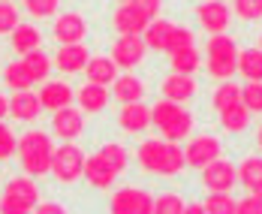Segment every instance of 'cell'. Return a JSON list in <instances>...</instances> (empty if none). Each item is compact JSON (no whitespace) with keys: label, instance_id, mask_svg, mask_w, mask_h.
<instances>
[{"label":"cell","instance_id":"cell-53","mask_svg":"<svg viewBox=\"0 0 262 214\" xmlns=\"http://www.w3.org/2000/svg\"><path fill=\"white\" fill-rule=\"evenodd\" d=\"M121 3H130V0H121Z\"/></svg>","mask_w":262,"mask_h":214},{"label":"cell","instance_id":"cell-29","mask_svg":"<svg viewBox=\"0 0 262 214\" xmlns=\"http://www.w3.org/2000/svg\"><path fill=\"white\" fill-rule=\"evenodd\" d=\"M172 57V73H184V76H193L196 70H199V63H202V57L196 52V46H190V49H181V52L169 54Z\"/></svg>","mask_w":262,"mask_h":214},{"label":"cell","instance_id":"cell-10","mask_svg":"<svg viewBox=\"0 0 262 214\" xmlns=\"http://www.w3.org/2000/svg\"><path fill=\"white\" fill-rule=\"evenodd\" d=\"M52 130L57 139H67V142H73V139H79L81 130H84V115H81L79 109L73 106H63L54 112L52 118Z\"/></svg>","mask_w":262,"mask_h":214},{"label":"cell","instance_id":"cell-6","mask_svg":"<svg viewBox=\"0 0 262 214\" xmlns=\"http://www.w3.org/2000/svg\"><path fill=\"white\" fill-rule=\"evenodd\" d=\"M238 181V172L235 166L223 157L211 160L208 166H202V187H208L211 193H232Z\"/></svg>","mask_w":262,"mask_h":214},{"label":"cell","instance_id":"cell-37","mask_svg":"<svg viewBox=\"0 0 262 214\" xmlns=\"http://www.w3.org/2000/svg\"><path fill=\"white\" fill-rule=\"evenodd\" d=\"M205 211L208 214H235L232 193H211L208 199H205Z\"/></svg>","mask_w":262,"mask_h":214},{"label":"cell","instance_id":"cell-18","mask_svg":"<svg viewBox=\"0 0 262 214\" xmlns=\"http://www.w3.org/2000/svg\"><path fill=\"white\" fill-rule=\"evenodd\" d=\"M88 49L81 46V42H73V46H60L57 54H54V67L60 70V73H79L84 70V63H88Z\"/></svg>","mask_w":262,"mask_h":214},{"label":"cell","instance_id":"cell-3","mask_svg":"<svg viewBox=\"0 0 262 214\" xmlns=\"http://www.w3.org/2000/svg\"><path fill=\"white\" fill-rule=\"evenodd\" d=\"M208 76L217 81H229L238 67V46L229 33H211L208 39Z\"/></svg>","mask_w":262,"mask_h":214},{"label":"cell","instance_id":"cell-45","mask_svg":"<svg viewBox=\"0 0 262 214\" xmlns=\"http://www.w3.org/2000/svg\"><path fill=\"white\" fill-rule=\"evenodd\" d=\"M235 214H262V205L256 202V196L250 193V196H244V199L235 202Z\"/></svg>","mask_w":262,"mask_h":214},{"label":"cell","instance_id":"cell-40","mask_svg":"<svg viewBox=\"0 0 262 214\" xmlns=\"http://www.w3.org/2000/svg\"><path fill=\"white\" fill-rule=\"evenodd\" d=\"M15 148H18V136L0 121V160H9L15 154Z\"/></svg>","mask_w":262,"mask_h":214},{"label":"cell","instance_id":"cell-25","mask_svg":"<svg viewBox=\"0 0 262 214\" xmlns=\"http://www.w3.org/2000/svg\"><path fill=\"white\" fill-rule=\"evenodd\" d=\"M172 22H166V18H154L151 25L145 27V33H142V39H145V46L148 49H154V52H166V39H169V33H172Z\"/></svg>","mask_w":262,"mask_h":214},{"label":"cell","instance_id":"cell-22","mask_svg":"<svg viewBox=\"0 0 262 214\" xmlns=\"http://www.w3.org/2000/svg\"><path fill=\"white\" fill-rule=\"evenodd\" d=\"M76 100H79L81 112H103L105 106H108V88H103V84H81L79 94H76Z\"/></svg>","mask_w":262,"mask_h":214},{"label":"cell","instance_id":"cell-43","mask_svg":"<svg viewBox=\"0 0 262 214\" xmlns=\"http://www.w3.org/2000/svg\"><path fill=\"white\" fill-rule=\"evenodd\" d=\"M33 208H27L25 202H18V199H12V196H0V214H30Z\"/></svg>","mask_w":262,"mask_h":214},{"label":"cell","instance_id":"cell-19","mask_svg":"<svg viewBox=\"0 0 262 214\" xmlns=\"http://www.w3.org/2000/svg\"><path fill=\"white\" fill-rule=\"evenodd\" d=\"M112 97L118 103H136V100L145 97V81L139 76H133V73H124V76H118L112 81Z\"/></svg>","mask_w":262,"mask_h":214},{"label":"cell","instance_id":"cell-31","mask_svg":"<svg viewBox=\"0 0 262 214\" xmlns=\"http://www.w3.org/2000/svg\"><path fill=\"white\" fill-rule=\"evenodd\" d=\"M193 133V115L190 112H184L178 118H172L166 127H163V139H169V142H181V139H187V136Z\"/></svg>","mask_w":262,"mask_h":214},{"label":"cell","instance_id":"cell-17","mask_svg":"<svg viewBox=\"0 0 262 214\" xmlns=\"http://www.w3.org/2000/svg\"><path fill=\"white\" fill-rule=\"evenodd\" d=\"M163 97L172 100V103H187L196 97V79L193 76H184V73H172L163 81Z\"/></svg>","mask_w":262,"mask_h":214},{"label":"cell","instance_id":"cell-26","mask_svg":"<svg viewBox=\"0 0 262 214\" xmlns=\"http://www.w3.org/2000/svg\"><path fill=\"white\" fill-rule=\"evenodd\" d=\"M25 60V70H27V76L33 81H46L49 79V73H52V57L42 52V49H36V52H27V54H21Z\"/></svg>","mask_w":262,"mask_h":214},{"label":"cell","instance_id":"cell-36","mask_svg":"<svg viewBox=\"0 0 262 214\" xmlns=\"http://www.w3.org/2000/svg\"><path fill=\"white\" fill-rule=\"evenodd\" d=\"M241 103L247 106L250 115L262 112V81H247V84L241 88Z\"/></svg>","mask_w":262,"mask_h":214},{"label":"cell","instance_id":"cell-35","mask_svg":"<svg viewBox=\"0 0 262 214\" xmlns=\"http://www.w3.org/2000/svg\"><path fill=\"white\" fill-rule=\"evenodd\" d=\"M184 205L187 202L175 190H166V193H160L157 199H154V214H184Z\"/></svg>","mask_w":262,"mask_h":214},{"label":"cell","instance_id":"cell-13","mask_svg":"<svg viewBox=\"0 0 262 214\" xmlns=\"http://www.w3.org/2000/svg\"><path fill=\"white\" fill-rule=\"evenodd\" d=\"M112 25H115V30L121 33V36H142L145 33V27L151 25L136 6H130V3H121V9L112 15Z\"/></svg>","mask_w":262,"mask_h":214},{"label":"cell","instance_id":"cell-34","mask_svg":"<svg viewBox=\"0 0 262 214\" xmlns=\"http://www.w3.org/2000/svg\"><path fill=\"white\" fill-rule=\"evenodd\" d=\"M100 154H103V160L121 175L124 169H127V163H130V154H127V148L124 145H118V142H105L103 148H100Z\"/></svg>","mask_w":262,"mask_h":214},{"label":"cell","instance_id":"cell-20","mask_svg":"<svg viewBox=\"0 0 262 214\" xmlns=\"http://www.w3.org/2000/svg\"><path fill=\"white\" fill-rule=\"evenodd\" d=\"M6 196H12V199H18V202H25L27 208H36L39 205V187L33 184V178L30 175H21V178H9L6 181V187H3Z\"/></svg>","mask_w":262,"mask_h":214},{"label":"cell","instance_id":"cell-24","mask_svg":"<svg viewBox=\"0 0 262 214\" xmlns=\"http://www.w3.org/2000/svg\"><path fill=\"white\" fill-rule=\"evenodd\" d=\"M235 73H241L247 81H262V49H241Z\"/></svg>","mask_w":262,"mask_h":214},{"label":"cell","instance_id":"cell-42","mask_svg":"<svg viewBox=\"0 0 262 214\" xmlns=\"http://www.w3.org/2000/svg\"><path fill=\"white\" fill-rule=\"evenodd\" d=\"M18 27V9L12 3H0V33H12Z\"/></svg>","mask_w":262,"mask_h":214},{"label":"cell","instance_id":"cell-8","mask_svg":"<svg viewBox=\"0 0 262 214\" xmlns=\"http://www.w3.org/2000/svg\"><path fill=\"white\" fill-rule=\"evenodd\" d=\"M220 151H223V145H220L217 136H193L190 145H187V151H184V160H187V166L202 169V166H208L211 160H217Z\"/></svg>","mask_w":262,"mask_h":214},{"label":"cell","instance_id":"cell-50","mask_svg":"<svg viewBox=\"0 0 262 214\" xmlns=\"http://www.w3.org/2000/svg\"><path fill=\"white\" fill-rule=\"evenodd\" d=\"M256 145H259V151H262V127H259V133H256Z\"/></svg>","mask_w":262,"mask_h":214},{"label":"cell","instance_id":"cell-15","mask_svg":"<svg viewBox=\"0 0 262 214\" xmlns=\"http://www.w3.org/2000/svg\"><path fill=\"white\" fill-rule=\"evenodd\" d=\"M42 112V103H39V94L33 91H15L12 100H9V115L15 121H36Z\"/></svg>","mask_w":262,"mask_h":214},{"label":"cell","instance_id":"cell-11","mask_svg":"<svg viewBox=\"0 0 262 214\" xmlns=\"http://www.w3.org/2000/svg\"><path fill=\"white\" fill-rule=\"evenodd\" d=\"M88 36V22L81 18L79 12H63L57 22H54V39L60 46H73V42H81Z\"/></svg>","mask_w":262,"mask_h":214},{"label":"cell","instance_id":"cell-51","mask_svg":"<svg viewBox=\"0 0 262 214\" xmlns=\"http://www.w3.org/2000/svg\"><path fill=\"white\" fill-rule=\"evenodd\" d=\"M259 49H262V36H259Z\"/></svg>","mask_w":262,"mask_h":214},{"label":"cell","instance_id":"cell-28","mask_svg":"<svg viewBox=\"0 0 262 214\" xmlns=\"http://www.w3.org/2000/svg\"><path fill=\"white\" fill-rule=\"evenodd\" d=\"M220 124H223L226 133H241V130H247V124H250V112H247L244 103H235V106H229V109L220 112Z\"/></svg>","mask_w":262,"mask_h":214},{"label":"cell","instance_id":"cell-39","mask_svg":"<svg viewBox=\"0 0 262 214\" xmlns=\"http://www.w3.org/2000/svg\"><path fill=\"white\" fill-rule=\"evenodd\" d=\"M232 9H235V15L241 22H256V18H262V0H235Z\"/></svg>","mask_w":262,"mask_h":214},{"label":"cell","instance_id":"cell-32","mask_svg":"<svg viewBox=\"0 0 262 214\" xmlns=\"http://www.w3.org/2000/svg\"><path fill=\"white\" fill-rule=\"evenodd\" d=\"M3 84H6V88H12V91H30L33 79L27 76L25 63L18 60V63H6V70H3Z\"/></svg>","mask_w":262,"mask_h":214},{"label":"cell","instance_id":"cell-27","mask_svg":"<svg viewBox=\"0 0 262 214\" xmlns=\"http://www.w3.org/2000/svg\"><path fill=\"white\" fill-rule=\"evenodd\" d=\"M238 172V181L244 184V190H253L262 187V157H244L241 166H235Z\"/></svg>","mask_w":262,"mask_h":214},{"label":"cell","instance_id":"cell-49","mask_svg":"<svg viewBox=\"0 0 262 214\" xmlns=\"http://www.w3.org/2000/svg\"><path fill=\"white\" fill-rule=\"evenodd\" d=\"M253 196H256V202L262 205V187H256V190H253Z\"/></svg>","mask_w":262,"mask_h":214},{"label":"cell","instance_id":"cell-47","mask_svg":"<svg viewBox=\"0 0 262 214\" xmlns=\"http://www.w3.org/2000/svg\"><path fill=\"white\" fill-rule=\"evenodd\" d=\"M184 214H208V211H205L202 202H190V205H184Z\"/></svg>","mask_w":262,"mask_h":214},{"label":"cell","instance_id":"cell-48","mask_svg":"<svg viewBox=\"0 0 262 214\" xmlns=\"http://www.w3.org/2000/svg\"><path fill=\"white\" fill-rule=\"evenodd\" d=\"M6 115H9V100H6V97L0 94V121H3Z\"/></svg>","mask_w":262,"mask_h":214},{"label":"cell","instance_id":"cell-2","mask_svg":"<svg viewBox=\"0 0 262 214\" xmlns=\"http://www.w3.org/2000/svg\"><path fill=\"white\" fill-rule=\"evenodd\" d=\"M18 160H21V169L27 175L39 178L46 172H52V154H54V145L49 133L42 130H27L25 136H18Z\"/></svg>","mask_w":262,"mask_h":214},{"label":"cell","instance_id":"cell-4","mask_svg":"<svg viewBox=\"0 0 262 214\" xmlns=\"http://www.w3.org/2000/svg\"><path fill=\"white\" fill-rule=\"evenodd\" d=\"M81 172H84V154H81L79 145L67 142V145L54 148V154H52V175H54V181H57V184H73V181H79Z\"/></svg>","mask_w":262,"mask_h":214},{"label":"cell","instance_id":"cell-52","mask_svg":"<svg viewBox=\"0 0 262 214\" xmlns=\"http://www.w3.org/2000/svg\"><path fill=\"white\" fill-rule=\"evenodd\" d=\"M0 3H9V0H0Z\"/></svg>","mask_w":262,"mask_h":214},{"label":"cell","instance_id":"cell-46","mask_svg":"<svg viewBox=\"0 0 262 214\" xmlns=\"http://www.w3.org/2000/svg\"><path fill=\"white\" fill-rule=\"evenodd\" d=\"M33 214H67V208H63L60 202H39V205L33 208Z\"/></svg>","mask_w":262,"mask_h":214},{"label":"cell","instance_id":"cell-41","mask_svg":"<svg viewBox=\"0 0 262 214\" xmlns=\"http://www.w3.org/2000/svg\"><path fill=\"white\" fill-rule=\"evenodd\" d=\"M25 9L33 18H49L57 12V0H25Z\"/></svg>","mask_w":262,"mask_h":214},{"label":"cell","instance_id":"cell-7","mask_svg":"<svg viewBox=\"0 0 262 214\" xmlns=\"http://www.w3.org/2000/svg\"><path fill=\"white\" fill-rule=\"evenodd\" d=\"M145 39L142 36H118V42L112 46V60L118 63V70H133L145 60Z\"/></svg>","mask_w":262,"mask_h":214},{"label":"cell","instance_id":"cell-9","mask_svg":"<svg viewBox=\"0 0 262 214\" xmlns=\"http://www.w3.org/2000/svg\"><path fill=\"white\" fill-rule=\"evenodd\" d=\"M196 18L208 33H226L229 27V6L223 0H205L196 6Z\"/></svg>","mask_w":262,"mask_h":214},{"label":"cell","instance_id":"cell-1","mask_svg":"<svg viewBox=\"0 0 262 214\" xmlns=\"http://www.w3.org/2000/svg\"><path fill=\"white\" fill-rule=\"evenodd\" d=\"M136 160L139 166L145 169V172H151V175H178L184 172V151L175 145V142H169V139H145L142 145H139V151H136Z\"/></svg>","mask_w":262,"mask_h":214},{"label":"cell","instance_id":"cell-12","mask_svg":"<svg viewBox=\"0 0 262 214\" xmlns=\"http://www.w3.org/2000/svg\"><path fill=\"white\" fill-rule=\"evenodd\" d=\"M84 178H88V184L97 190H108L115 184V178H118V172L103 160V154L97 151V154H91V157H84V172H81Z\"/></svg>","mask_w":262,"mask_h":214},{"label":"cell","instance_id":"cell-21","mask_svg":"<svg viewBox=\"0 0 262 214\" xmlns=\"http://www.w3.org/2000/svg\"><path fill=\"white\" fill-rule=\"evenodd\" d=\"M39 103H42V109H52V112L70 106L73 103V88L67 81H46L42 91H39Z\"/></svg>","mask_w":262,"mask_h":214},{"label":"cell","instance_id":"cell-30","mask_svg":"<svg viewBox=\"0 0 262 214\" xmlns=\"http://www.w3.org/2000/svg\"><path fill=\"white\" fill-rule=\"evenodd\" d=\"M211 103H214V109H217V112L235 106V103H241V88H238L232 79H229V81H220V84H217V91H214V97H211Z\"/></svg>","mask_w":262,"mask_h":214},{"label":"cell","instance_id":"cell-5","mask_svg":"<svg viewBox=\"0 0 262 214\" xmlns=\"http://www.w3.org/2000/svg\"><path fill=\"white\" fill-rule=\"evenodd\" d=\"M112 214H154V196L142 187H121L112 193Z\"/></svg>","mask_w":262,"mask_h":214},{"label":"cell","instance_id":"cell-14","mask_svg":"<svg viewBox=\"0 0 262 214\" xmlns=\"http://www.w3.org/2000/svg\"><path fill=\"white\" fill-rule=\"evenodd\" d=\"M118 124H121L124 133H142V130L151 127V109L145 106L142 100H136V103H124L121 115H118Z\"/></svg>","mask_w":262,"mask_h":214},{"label":"cell","instance_id":"cell-23","mask_svg":"<svg viewBox=\"0 0 262 214\" xmlns=\"http://www.w3.org/2000/svg\"><path fill=\"white\" fill-rule=\"evenodd\" d=\"M9 36H12V49L18 54L36 52L42 46V33H39V27H33V25H18Z\"/></svg>","mask_w":262,"mask_h":214},{"label":"cell","instance_id":"cell-33","mask_svg":"<svg viewBox=\"0 0 262 214\" xmlns=\"http://www.w3.org/2000/svg\"><path fill=\"white\" fill-rule=\"evenodd\" d=\"M178 115H181V103H172V100L163 97V100H157V103L151 106V124L163 130V127H166L172 118H178Z\"/></svg>","mask_w":262,"mask_h":214},{"label":"cell","instance_id":"cell-38","mask_svg":"<svg viewBox=\"0 0 262 214\" xmlns=\"http://www.w3.org/2000/svg\"><path fill=\"white\" fill-rule=\"evenodd\" d=\"M193 46V30H187V27H172V33H169V39H166V54H175L181 52V49H190Z\"/></svg>","mask_w":262,"mask_h":214},{"label":"cell","instance_id":"cell-16","mask_svg":"<svg viewBox=\"0 0 262 214\" xmlns=\"http://www.w3.org/2000/svg\"><path fill=\"white\" fill-rule=\"evenodd\" d=\"M84 79L91 81V84H103V88H108L112 81L118 79V63H115L112 57H105V54H100V57H88V63H84Z\"/></svg>","mask_w":262,"mask_h":214},{"label":"cell","instance_id":"cell-44","mask_svg":"<svg viewBox=\"0 0 262 214\" xmlns=\"http://www.w3.org/2000/svg\"><path fill=\"white\" fill-rule=\"evenodd\" d=\"M160 3H163V0H130V6H136L148 22H154L160 15Z\"/></svg>","mask_w":262,"mask_h":214}]
</instances>
